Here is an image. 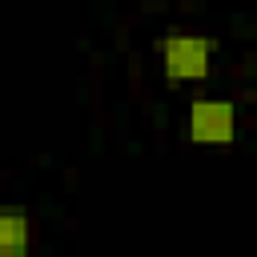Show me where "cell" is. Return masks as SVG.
Segmentation results:
<instances>
[{
	"label": "cell",
	"instance_id": "1",
	"mask_svg": "<svg viewBox=\"0 0 257 257\" xmlns=\"http://www.w3.org/2000/svg\"><path fill=\"white\" fill-rule=\"evenodd\" d=\"M161 68L173 84L205 80L213 68V40L197 32H169L161 40Z\"/></svg>",
	"mask_w": 257,
	"mask_h": 257
},
{
	"label": "cell",
	"instance_id": "2",
	"mask_svg": "<svg viewBox=\"0 0 257 257\" xmlns=\"http://www.w3.org/2000/svg\"><path fill=\"white\" fill-rule=\"evenodd\" d=\"M189 137L197 145H229L237 137V108L221 96H201L189 104Z\"/></svg>",
	"mask_w": 257,
	"mask_h": 257
},
{
	"label": "cell",
	"instance_id": "3",
	"mask_svg": "<svg viewBox=\"0 0 257 257\" xmlns=\"http://www.w3.org/2000/svg\"><path fill=\"white\" fill-rule=\"evenodd\" d=\"M32 241V221L24 209H0V257H20Z\"/></svg>",
	"mask_w": 257,
	"mask_h": 257
}]
</instances>
